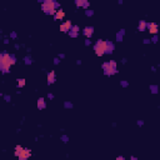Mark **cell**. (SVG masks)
I'll return each instance as SVG.
<instances>
[{"mask_svg": "<svg viewBox=\"0 0 160 160\" xmlns=\"http://www.w3.org/2000/svg\"><path fill=\"white\" fill-rule=\"evenodd\" d=\"M146 26L149 28V31H150L151 34H156L158 33V25L154 23H150V24H146Z\"/></svg>", "mask_w": 160, "mask_h": 160, "instance_id": "8992f818", "label": "cell"}, {"mask_svg": "<svg viewBox=\"0 0 160 160\" xmlns=\"http://www.w3.org/2000/svg\"><path fill=\"white\" fill-rule=\"evenodd\" d=\"M103 69H104V73L106 75H113V74L116 73V64L114 61H110V63H105L103 65Z\"/></svg>", "mask_w": 160, "mask_h": 160, "instance_id": "277c9868", "label": "cell"}, {"mask_svg": "<svg viewBox=\"0 0 160 160\" xmlns=\"http://www.w3.org/2000/svg\"><path fill=\"white\" fill-rule=\"evenodd\" d=\"M106 48H108V42H104V40H99L96 44H95V53H96V55H104L105 53H106Z\"/></svg>", "mask_w": 160, "mask_h": 160, "instance_id": "7a4b0ae2", "label": "cell"}, {"mask_svg": "<svg viewBox=\"0 0 160 160\" xmlns=\"http://www.w3.org/2000/svg\"><path fill=\"white\" fill-rule=\"evenodd\" d=\"M64 16H65V14H64V11H63V10H58V11L55 13V19L56 20H61V19H63L64 18Z\"/></svg>", "mask_w": 160, "mask_h": 160, "instance_id": "30bf717a", "label": "cell"}, {"mask_svg": "<svg viewBox=\"0 0 160 160\" xmlns=\"http://www.w3.org/2000/svg\"><path fill=\"white\" fill-rule=\"evenodd\" d=\"M70 29H71V23H70V21L64 23L63 25L60 26V30H61V31H64V33H65V31H69Z\"/></svg>", "mask_w": 160, "mask_h": 160, "instance_id": "52a82bcc", "label": "cell"}, {"mask_svg": "<svg viewBox=\"0 0 160 160\" xmlns=\"http://www.w3.org/2000/svg\"><path fill=\"white\" fill-rule=\"evenodd\" d=\"M43 10L46 14H55V3L53 0H45L43 4Z\"/></svg>", "mask_w": 160, "mask_h": 160, "instance_id": "3957f363", "label": "cell"}, {"mask_svg": "<svg viewBox=\"0 0 160 160\" xmlns=\"http://www.w3.org/2000/svg\"><path fill=\"white\" fill-rule=\"evenodd\" d=\"M93 28H89V26H88V28H85V30H84V34H85V36H86V38H90L91 35H93Z\"/></svg>", "mask_w": 160, "mask_h": 160, "instance_id": "9c48e42d", "label": "cell"}, {"mask_svg": "<svg viewBox=\"0 0 160 160\" xmlns=\"http://www.w3.org/2000/svg\"><path fill=\"white\" fill-rule=\"evenodd\" d=\"M29 156H30V150L29 149H23L18 158H19V160H25V159H28Z\"/></svg>", "mask_w": 160, "mask_h": 160, "instance_id": "5b68a950", "label": "cell"}, {"mask_svg": "<svg viewBox=\"0 0 160 160\" xmlns=\"http://www.w3.org/2000/svg\"><path fill=\"white\" fill-rule=\"evenodd\" d=\"M54 81H55V73H54V71H50V73L48 74V84H53Z\"/></svg>", "mask_w": 160, "mask_h": 160, "instance_id": "ba28073f", "label": "cell"}, {"mask_svg": "<svg viewBox=\"0 0 160 160\" xmlns=\"http://www.w3.org/2000/svg\"><path fill=\"white\" fill-rule=\"evenodd\" d=\"M21 150H23V148H21V146H16V148H15V155L16 156H19V154H20V153H21Z\"/></svg>", "mask_w": 160, "mask_h": 160, "instance_id": "4fadbf2b", "label": "cell"}, {"mask_svg": "<svg viewBox=\"0 0 160 160\" xmlns=\"http://www.w3.org/2000/svg\"><path fill=\"white\" fill-rule=\"evenodd\" d=\"M78 6H88V0H75Z\"/></svg>", "mask_w": 160, "mask_h": 160, "instance_id": "8fae6325", "label": "cell"}, {"mask_svg": "<svg viewBox=\"0 0 160 160\" xmlns=\"http://www.w3.org/2000/svg\"><path fill=\"white\" fill-rule=\"evenodd\" d=\"M0 58H1L3 71H8V69L10 68V65L15 64V59H14V56L9 55V54H3V55H0Z\"/></svg>", "mask_w": 160, "mask_h": 160, "instance_id": "6da1fadb", "label": "cell"}, {"mask_svg": "<svg viewBox=\"0 0 160 160\" xmlns=\"http://www.w3.org/2000/svg\"><path fill=\"white\" fill-rule=\"evenodd\" d=\"M38 108L39 109H44V108H45V101H44L43 98H40V99L38 100Z\"/></svg>", "mask_w": 160, "mask_h": 160, "instance_id": "7c38bea8", "label": "cell"}, {"mask_svg": "<svg viewBox=\"0 0 160 160\" xmlns=\"http://www.w3.org/2000/svg\"><path fill=\"white\" fill-rule=\"evenodd\" d=\"M18 85H19L20 88H23L24 85H25V80H24V79H19V81H18Z\"/></svg>", "mask_w": 160, "mask_h": 160, "instance_id": "9a60e30c", "label": "cell"}, {"mask_svg": "<svg viewBox=\"0 0 160 160\" xmlns=\"http://www.w3.org/2000/svg\"><path fill=\"white\" fill-rule=\"evenodd\" d=\"M145 26H146V24L144 21H141L140 24H139V30H141V31L143 30H145Z\"/></svg>", "mask_w": 160, "mask_h": 160, "instance_id": "5bb4252c", "label": "cell"}]
</instances>
